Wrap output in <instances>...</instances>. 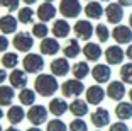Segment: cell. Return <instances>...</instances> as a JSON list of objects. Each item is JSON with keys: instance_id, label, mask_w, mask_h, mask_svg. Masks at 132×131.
I'll list each match as a JSON object with an SVG mask.
<instances>
[{"instance_id": "29", "label": "cell", "mask_w": 132, "mask_h": 131, "mask_svg": "<svg viewBox=\"0 0 132 131\" xmlns=\"http://www.w3.org/2000/svg\"><path fill=\"white\" fill-rule=\"evenodd\" d=\"M7 118H9V121H10L12 124L20 123V121L24 119V109H22V107H17V106H14V107L9 109Z\"/></svg>"}, {"instance_id": "12", "label": "cell", "mask_w": 132, "mask_h": 131, "mask_svg": "<svg viewBox=\"0 0 132 131\" xmlns=\"http://www.w3.org/2000/svg\"><path fill=\"white\" fill-rule=\"evenodd\" d=\"M105 94H107V92H105L98 84L97 85H92V87L86 89V102L92 104V106H98L102 100L105 99Z\"/></svg>"}, {"instance_id": "16", "label": "cell", "mask_w": 132, "mask_h": 131, "mask_svg": "<svg viewBox=\"0 0 132 131\" xmlns=\"http://www.w3.org/2000/svg\"><path fill=\"white\" fill-rule=\"evenodd\" d=\"M54 16H56V7L51 4V2H44V4L39 5V9H37V17L43 20V22H47V20L54 19Z\"/></svg>"}, {"instance_id": "33", "label": "cell", "mask_w": 132, "mask_h": 131, "mask_svg": "<svg viewBox=\"0 0 132 131\" xmlns=\"http://www.w3.org/2000/svg\"><path fill=\"white\" fill-rule=\"evenodd\" d=\"M17 63H19V56L15 53H5L2 58V65L5 68H14V66H17Z\"/></svg>"}, {"instance_id": "51", "label": "cell", "mask_w": 132, "mask_h": 131, "mask_svg": "<svg viewBox=\"0 0 132 131\" xmlns=\"http://www.w3.org/2000/svg\"><path fill=\"white\" fill-rule=\"evenodd\" d=\"M103 2H109V0H103Z\"/></svg>"}, {"instance_id": "17", "label": "cell", "mask_w": 132, "mask_h": 131, "mask_svg": "<svg viewBox=\"0 0 132 131\" xmlns=\"http://www.w3.org/2000/svg\"><path fill=\"white\" fill-rule=\"evenodd\" d=\"M51 72L56 77H64L68 72H70V63L66 58H58V60H53L51 61Z\"/></svg>"}, {"instance_id": "43", "label": "cell", "mask_w": 132, "mask_h": 131, "mask_svg": "<svg viewBox=\"0 0 132 131\" xmlns=\"http://www.w3.org/2000/svg\"><path fill=\"white\" fill-rule=\"evenodd\" d=\"M5 78H7V73H5V70L2 68V70H0V84H2V82H4Z\"/></svg>"}, {"instance_id": "11", "label": "cell", "mask_w": 132, "mask_h": 131, "mask_svg": "<svg viewBox=\"0 0 132 131\" xmlns=\"http://www.w3.org/2000/svg\"><path fill=\"white\" fill-rule=\"evenodd\" d=\"M125 85L124 82H119V80H113L109 84V87H107V95H109V99L112 100H117V102H120L122 99H124L125 95Z\"/></svg>"}, {"instance_id": "38", "label": "cell", "mask_w": 132, "mask_h": 131, "mask_svg": "<svg viewBox=\"0 0 132 131\" xmlns=\"http://www.w3.org/2000/svg\"><path fill=\"white\" fill-rule=\"evenodd\" d=\"M0 5L5 7V9H9V10H17L19 0H0Z\"/></svg>"}, {"instance_id": "34", "label": "cell", "mask_w": 132, "mask_h": 131, "mask_svg": "<svg viewBox=\"0 0 132 131\" xmlns=\"http://www.w3.org/2000/svg\"><path fill=\"white\" fill-rule=\"evenodd\" d=\"M32 17H34V10L29 7H24L19 10V22L22 24H29L32 20Z\"/></svg>"}, {"instance_id": "18", "label": "cell", "mask_w": 132, "mask_h": 131, "mask_svg": "<svg viewBox=\"0 0 132 131\" xmlns=\"http://www.w3.org/2000/svg\"><path fill=\"white\" fill-rule=\"evenodd\" d=\"M9 78H10L12 87H15V89H26V84H27V75H26V72H22V70H12Z\"/></svg>"}, {"instance_id": "41", "label": "cell", "mask_w": 132, "mask_h": 131, "mask_svg": "<svg viewBox=\"0 0 132 131\" xmlns=\"http://www.w3.org/2000/svg\"><path fill=\"white\" fill-rule=\"evenodd\" d=\"M119 4L122 7H132V0H119Z\"/></svg>"}, {"instance_id": "1", "label": "cell", "mask_w": 132, "mask_h": 131, "mask_svg": "<svg viewBox=\"0 0 132 131\" xmlns=\"http://www.w3.org/2000/svg\"><path fill=\"white\" fill-rule=\"evenodd\" d=\"M36 92H39L43 97H49L58 90V80H56V75H39L34 82Z\"/></svg>"}, {"instance_id": "6", "label": "cell", "mask_w": 132, "mask_h": 131, "mask_svg": "<svg viewBox=\"0 0 132 131\" xmlns=\"http://www.w3.org/2000/svg\"><path fill=\"white\" fill-rule=\"evenodd\" d=\"M125 58V51L120 48V44H115V46H109L105 50V60L109 65H120Z\"/></svg>"}, {"instance_id": "35", "label": "cell", "mask_w": 132, "mask_h": 131, "mask_svg": "<svg viewBox=\"0 0 132 131\" xmlns=\"http://www.w3.org/2000/svg\"><path fill=\"white\" fill-rule=\"evenodd\" d=\"M47 32H49V29H47V26L44 22H39V24H34V26H32V34H34L36 38H46Z\"/></svg>"}, {"instance_id": "31", "label": "cell", "mask_w": 132, "mask_h": 131, "mask_svg": "<svg viewBox=\"0 0 132 131\" xmlns=\"http://www.w3.org/2000/svg\"><path fill=\"white\" fill-rule=\"evenodd\" d=\"M120 78H122L124 84H130L132 85V61L122 65V68H120Z\"/></svg>"}, {"instance_id": "42", "label": "cell", "mask_w": 132, "mask_h": 131, "mask_svg": "<svg viewBox=\"0 0 132 131\" xmlns=\"http://www.w3.org/2000/svg\"><path fill=\"white\" fill-rule=\"evenodd\" d=\"M125 56H127L129 60H130V61H132V44H129V48H127V50H125Z\"/></svg>"}, {"instance_id": "5", "label": "cell", "mask_w": 132, "mask_h": 131, "mask_svg": "<svg viewBox=\"0 0 132 131\" xmlns=\"http://www.w3.org/2000/svg\"><path fill=\"white\" fill-rule=\"evenodd\" d=\"M112 38L117 41V44H130L132 41V27L117 24L112 31Z\"/></svg>"}, {"instance_id": "8", "label": "cell", "mask_w": 132, "mask_h": 131, "mask_svg": "<svg viewBox=\"0 0 132 131\" xmlns=\"http://www.w3.org/2000/svg\"><path fill=\"white\" fill-rule=\"evenodd\" d=\"M12 44L19 51L26 53V51H31V48L34 46V39H32V36L29 32H17L14 41H12Z\"/></svg>"}, {"instance_id": "32", "label": "cell", "mask_w": 132, "mask_h": 131, "mask_svg": "<svg viewBox=\"0 0 132 131\" xmlns=\"http://www.w3.org/2000/svg\"><path fill=\"white\" fill-rule=\"evenodd\" d=\"M95 34H97V38H98L100 43L109 41V38H110V31H109V27L105 26V24H98V26L95 27Z\"/></svg>"}, {"instance_id": "49", "label": "cell", "mask_w": 132, "mask_h": 131, "mask_svg": "<svg viewBox=\"0 0 132 131\" xmlns=\"http://www.w3.org/2000/svg\"><path fill=\"white\" fill-rule=\"evenodd\" d=\"M2 116H4V112H2V109H0V118H2Z\"/></svg>"}, {"instance_id": "25", "label": "cell", "mask_w": 132, "mask_h": 131, "mask_svg": "<svg viewBox=\"0 0 132 131\" xmlns=\"http://www.w3.org/2000/svg\"><path fill=\"white\" fill-rule=\"evenodd\" d=\"M68 109H70V106L64 102V99H53L49 102V111L54 116H63Z\"/></svg>"}, {"instance_id": "40", "label": "cell", "mask_w": 132, "mask_h": 131, "mask_svg": "<svg viewBox=\"0 0 132 131\" xmlns=\"http://www.w3.org/2000/svg\"><path fill=\"white\" fill-rule=\"evenodd\" d=\"M9 44H10V43H9V39L5 38V36H0V51H5L9 48Z\"/></svg>"}, {"instance_id": "44", "label": "cell", "mask_w": 132, "mask_h": 131, "mask_svg": "<svg viewBox=\"0 0 132 131\" xmlns=\"http://www.w3.org/2000/svg\"><path fill=\"white\" fill-rule=\"evenodd\" d=\"M24 2H26L27 5H32V4H36V0H24Z\"/></svg>"}, {"instance_id": "37", "label": "cell", "mask_w": 132, "mask_h": 131, "mask_svg": "<svg viewBox=\"0 0 132 131\" xmlns=\"http://www.w3.org/2000/svg\"><path fill=\"white\" fill-rule=\"evenodd\" d=\"M70 129H71V131H88V126H86L85 121H81V119H75V121H71Z\"/></svg>"}, {"instance_id": "23", "label": "cell", "mask_w": 132, "mask_h": 131, "mask_svg": "<svg viewBox=\"0 0 132 131\" xmlns=\"http://www.w3.org/2000/svg\"><path fill=\"white\" fill-rule=\"evenodd\" d=\"M70 31H71V27L64 19H58L54 22V26H53V34L56 38H66V36L70 34Z\"/></svg>"}, {"instance_id": "47", "label": "cell", "mask_w": 132, "mask_h": 131, "mask_svg": "<svg viewBox=\"0 0 132 131\" xmlns=\"http://www.w3.org/2000/svg\"><path fill=\"white\" fill-rule=\"evenodd\" d=\"M129 26L132 27V14H130V16H129Z\"/></svg>"}, {"instance_id": "45", "label": "cell", "mask_w": 132, "mask_h": 131, "mask_svg": "<svg viewBox=\"0 0 132 131\" xmlns=\"http://www.w3.org/2000/svg\"><path fill=\"white\" fill-rule=\"evenodd\" d=\"M5 131H19V129H17V128H7Z\"/></svg>"}, {"instance_id": "7", "label": "cell", "mask_w": 132, "mask_h": 131, "mask_svg": "<svg viewBox=\"0 0 132 131\" xmlns=\"http://www.w3.org/2000/svg\"><path fill=\"white\" fill-rule=\"evenodd\" d=\"M61 90L66 97H76L85 90V85L81 84L80 78H75V80H66L64 84L61 85Z\"/></svg>"}, {"instance_id": "52", "label": "cell", "mask_w": 132, "mask_h": 131, "mask_svg": "<svg viewBox=\"0 0 132 131\" xmlns=\"http://www.w3.org/2000/svg\"><path fill=\"white\" fill-rule=\"evenodd\" d=\"M0 131H2V126H0Z\"/></svg>"}, {"instance_id": "36", "label": "cell", "mask_w": 132, "mask_h": 131, "mask_svg": "<svg viewBox=\"0 0 132 131\" xmlns=\"http://www.w3.org/2000/svg\"><path fill=\"white\" fill-rule=\"evenodd\" d=\"M47 131H66V124L63 123V121H49L47 123Z\"/></svg>"}, {"instance_id": "46", "label": "cell", "mask_w": 132, "mask_h": 131, "mask_svg": "<svg viewBox=\"0 0 132 131\" xmlns=\"http://www.w3.org/2000/svg\"><path fill=\"white\" fill-rule=\"evenodd\" d=\"M27 131H41V129H39V128H29Z\"/></svg>"}, {"instance_id": "3", "label": "cell", "mask_w": 132, "mask_h": 131, "mask_svg": "<svg viewBox=\"0 0 132 131\" xmlns=\"http://www.w3.org/2000/svg\"><path fill=\"white\" fill-rule=\"evenodd\" d=\"M24 68H26V72L27 73H39L41 70L44 68V58L41 56V54H27V56L24 58Z\"/></svg>"}, {"instance_id": "9", "label": "cell", "mask_w": 132, "mask_h": 131, "mask_svg": "<svg viewBox=\"0 0 132 131\" xmlns=\"http://www.w3.org/2000/svg\"><path fill=\"white\" fill-rule=\"evenodd\" d=\"M73 31H75V34H76L78 39L86 41V39L92 38V34L95 32V29H93V26H92L90 20H78V22L75 24Z\"/></svg>"}, {"instance_id": "24", "label": "cell", "mask_w": 132, "mask_h": 131, "mask_svg": "<svg viewBox=\"0 0 132 131\" xmlns=\"http://www.w3.org/2000/svg\"><path fill=\"white\" fill-rule=\"evenodd\" d=\"M70 111L73 112L76 118H81V116L88 114V104L81 99H75L73 102L70 104Z\"/></svg>"}, {"instance_id": "27", "label": "cell", "mask_w": 132, "mask_h": 131, "mask_svg": "<svg viewBox=\"0 0 132 131\" xmlns=\"http://www.w3.org/2000/svg\"><path fill=\"white\" fill-rule=\"evenodd\" d=\"M14 99V89L0 85V106H9Z\"/></svg>"}, {"instance_id": "30", "label": "cell", "mask_w": 132, "mask_h": 131, "mask_svg": "<svg viewBox=\"0 0 132 131\" xmlns=\"http://www.w3.org/2000/svg\"><path fill=\"white\" fill-rule=\"evenodd\" d=\"M19 99L24 106H31V104H34V100H36V94L31 89H22L19 94Z\"/></svg>"}, {"instance_id": "13", "label": "cell", "mask_w": 132, "mask_h": 131, "mask_svg": "<svg viewBox=\"0 0 132 131\" xmlns=\"http://www.w3.org/2000/svg\"><path fill=\"white\" fill-rule=\"evenodd\" d=\"M27 118H29V121H31L32 124L39 126V124H43L44 121H46L47 111H46L44 106H32V107L29 109V112H27Z\"/></svg>"}, {"instance_id": "21", "label": "cell", "mask_w": 132, "mask_h": 131, "mask_svg": "<svg viewBox=\"0 0 132 131\" xmlns=\"http://www.w3.org/2000/svg\"><path fill=\"white\" fill-rule=\"evenodd\" d=\"M0 29L4 34H12V32H15L17 29V19L14 16H4L0 19Z\"/></svg>"}, {"instance_id": "19", "label": "cell", "mask_w": 132, "mask_h": 131, "mask_svg": "<svg viewBox=\"0 0 132 131\" xmlns=\"http://www.w3.org/2000/svg\"><path fill=\"white\" fill-rule=\"evenodd\" d=\"M85 14H86V17H88V19H100V17L105 14V9L102 7L100 2H93V0H92V2H88V4H86Z\"/></svg>"}, {"instance_id": "48", "label": "cell", "mask_w": 132, "mask_h": 131, "mask_svg": "<svg viewBox=\"0 0 132 131\" xmlns=\"http://www.w3.org/2000/svg\"><path fill=\"white\" fill-rule=\"evenodd\" d=\"M129 97H130V102H132V89L129 90Z\"/></svg>"}, {"instance_id": "22", "label": "cell", "mask_w": 132, "mask_h": 131, "mask_svg": "<svg viewBox=\"0 0 132 131\" xmlns=\"http://www.w3.org/2000/svg\"><path fill=\"white\" fill-rule=\"evenodd\" d=\"M59 51V43L53 38H43L41 41V53L44 54H56Z\"/></svg>"}, {"instance_id": "20", "label": "cell", "mask_w": 132, "mask_h": 131, "mask_svg": "<svg viewBox=\"0 0 132 131\" xmlns=\"http://www.w3.org/2000/svg\"><path fill=\"white\" fill-rule=\"evenodd\" d=\"M115 116L120 121H127L132 118V102H119L115 107Z\"/></svg>"}, {"instance_id": "26", "label": "cell", "mask_w": 132, "mask_h": 131, "mask_svg": "<svg viewBox=\"0 0 132 131\" xmlns=\"http://www.w3.org/2000/svg\"><path fill=\"white\" fill-rule=\"evenodd\" d=\"M63 53H64L66 58H76L78 54L81 53V48H80L76 39H70V41L66 43V46L63 48Z\"/></svg>"}, {"instance_id": "28", "label": "cell", "mask_w": 132, "mask_h": 131, "mask_svg": "<svg viewBox=\"0 0 132 131\" xmlns=\"http://www.w3.org/2000/svg\"><path fill=\"white\" fill-rule=\"evenodd\" d=\"M90 73V66H88V63L86 61H78L76 65L73 66V75H75V78H85L86 75Z\"/></svg>"}, {"instance_id": "53", "label": "cell", "mask_w": 132, "mask_h": 131, "mask_svg": "<svg viewBox=\"0 0 132 131\" xmlns=\"http://www.w3.org/2000/svg\"><path fill=\"white\" fill-rule=\"evenodd\" d=\"M97 131H98V129H97Z\"/></svg>"}, {"instance_id": "4", "label": "cell", "mask_w": 132, "mask_h": 131, "mask_svg": "<svg viewBox=\"0 0 132 131\" xmlns=\"http://www.w3.org/2000/svg\"><path fill=\"white\" fill-rule=\"evenodd\" d=\"M105 17L110 24H120L124 19V7H122L119 2H112L105 7Z\"/></svg>"}, {"instance_id": "2", "label": "cell", "mask_w": 132, "mask_h": 131, "mask_svg": "<svg viewBox=\"0 0 132 131\" xmlns=\"http://www.w3.org/2000/svg\"><path fill=\"white\" fill-rule=\"evenodd\" d=\"M59 12L66 19H76L81 14V4H80V0H61Z\"/></svg>"}, {"instance_id": "14", "label": "cell", "mask_w": 132, "mask_h": 131, "mask_svg": "<svg viewBox=\"0 0 132 131\" xmlns=\"http://www.w3.org/2000/svg\"><path fill=\"white\" fill-rule=\"evenodd\" d=\"M81 51H83V54H85V58L88 61H98L100 56L103 54L100 44H97V43H86Z\"/></svg>"}, {"instance_id": "15", "label": "cell", "mask_w": 132, "mask_h": 131, "mask_svg": "<svg viewBox=\"0 0 132 131\" xmlns=\"http://www.w3.org/2000/svg\"><path fill=\"white\" fill-rule=\"evenodd\" d=\"M92 123L97 128H103L110 123V112L103 107H98L97 111L92 112Z\"/></svg>"}, {"instance_id": "39", "label": "cell", "mask_w": 132, "mask_h": 131, "mask_svg": "<svg viewBox=\"0 0 132 131\" xmlns=\"http://www.w3.org/2000/svg\"><path fill=\"white\" fill-rule=\"evenodd\" d=\"M109 131H129V128H127V124H125L124 121H119V123L110 124Z\"/></svg>"}, {"instance_id": "10", "label": "cell", "mask_w": 132, "mask_h": 131, "mask_svg": "<svg viewBox=\"0 0 132 131\" xmlns=\"http://www.w3.org/2000/svg\"><path fill=\"white\" fill-rule=\"evenodd\" d=\"M92 77L97 84H105V82H109L110 77H112V70H110L109 65H103V63H98V65L93 66L92 70Z\"/></svg>"}, {"instance_id": "50", "label": "cell", "mask_w": 132, "mask_h": 131, "mask_svg": "<svg viewBox=\"0 0 132 131\" xmlns=\"http://www.w3.org/2000/svg\"><path fill=\"white\" fill-rule=\"evenodd\" d=\"M46 2H53V0H46Z\"/></svg>"}]
</instances>
